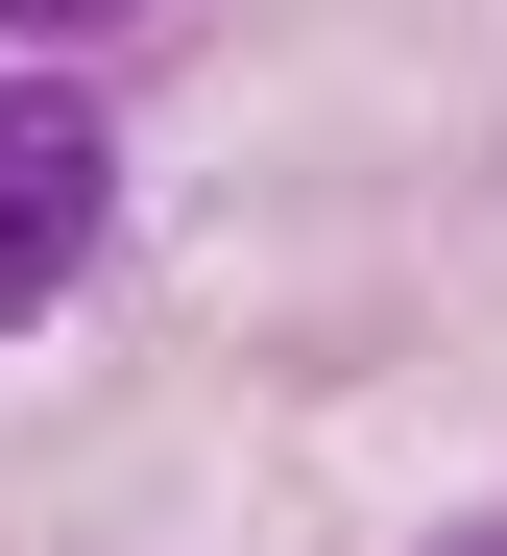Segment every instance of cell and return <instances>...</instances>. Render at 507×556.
Masks as SVG:
<instances>
[{"label": "cell", "instance_id": "1", "mask_svg": "<svg viewBox=\"0 0 507 556\" xmlns=\"http://www.w3.org/2000/svg\"><path fill=\"white\" fill-rule=\"evenodd\" d=\"M97 98H49V73H0V315H49L73 266H97Z\"/></svg>", "mask_w": 507, "mask_h": 556}, {"label": "cell", "instance_id": "2", "mask_svg": "<svg viewBox=\"0 0 507 556\" xmlns=\"http://www.w3.org/2000/svg\"><path fill=\"white\" fill-rule=\"evenodd\" d=\"M73 25H122V0H0V49H73Z\"/></svg>", "mask_w": 507, "mask_h": 556}]
</instances>
